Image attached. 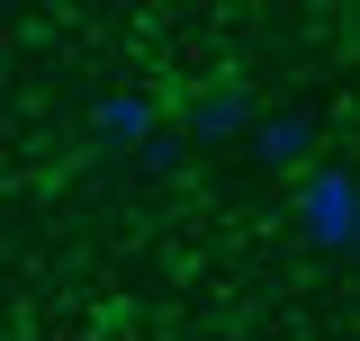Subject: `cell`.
<instances>
[{
	"instance_id": "obj_1",
	"label": "cell",
	"mask_w": 360,
	"mask_h": 341,
	"mask_svg": "<svg viewBox=\"0 0 360 341\" xmlns=\"http://www.w3.org/2000/svg\"><path fill=\"white\" fill-rule=\"evenodd\" d=\"M288 215H297V234H307L315 252L360 260V170H342V162H315L307 180H297Z\"/></svg>"
},
{
	"instance_id": "obj_4",
	"label": "cell",
	"mask_w": 360,
	"mask_h": 341,
	"mask_svg": "<svg viewBox=\"0 0 360 341\" xmlns=\"http://www.w3.org/2000/svg\"><path fill=\"white\" fill-rule=\"evenodd\" d=\"M252 153H262L270 170H297L315 153V117L307 108H262V126H252Z\"/></svg>"
},
{
	"instance_id": "obj_3",
	"label": "cell",
	"mask_w": 360,
	"mask_h": 341,
	"mask_svg": "<svg viewBox=\"0 0 360 341\" xmlns=\"http://www.w3.org/2000/svg\"><path fill=\"white\" fill-rule=\"evenodd\" d=\"M90 135L99 144H117V153H153L162 135H153V99L144 90H108L99 99V117H90Z\"/></svg>"
},
{
	"instance_id": "obj_2",
	"label": "cell",
	"mask_w": 360,
	"mask_h": 341,
	"mask_svg": "<svg viewBox=\"0 0 360 341\" xmlns=\"http://www.w3.org/2000/svg\"><path fill=\"white\" fill-rule=\"evenodd\" d=\"M243 126H262V99L243 81H217V90L189 99V135H198V144H225V135H243Z\"/></svg>"
}]
</instances>
